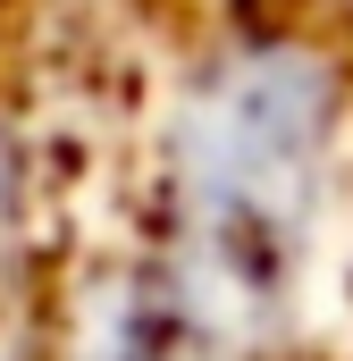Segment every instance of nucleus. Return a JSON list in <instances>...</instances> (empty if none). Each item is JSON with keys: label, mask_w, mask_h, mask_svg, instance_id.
<instances>
[{"label": "nucleus", "mask_w": 353, "mask_h": 361, "mask_svg": "<svg viewBox=\"0 0 353 361\" xmlns=\"http://www.w3.org/2000/svg\"><path fill=\"white\" fill-rule=\"evenodd\" d=\"M152 277L236 361H286L353 210V51L303 17H227L169 68L152 126Z\"/></svg>", "instance_id": "nucleus-1"}, {"label": "nucleus", "mask_w": 353, "mask_h": 361, "mask_svg": "<svg viewBox=\"0 0 353 361\" xmlns=\"http://www.w3.org/2000/svg\"><path fill=\"white\" fill-rule=\"evenodd\" d=\"M0 361H42L34 319H25V311H8V302H0Z\"/></svg>", "instance_id": "nucleus-2"}]
</instances>
